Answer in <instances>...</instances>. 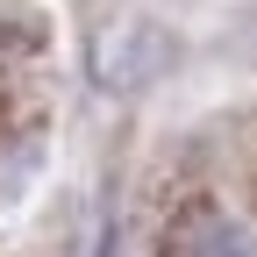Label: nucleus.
<instances>
[{
	"label": "nucleus",
	"instance_id": "nucleus-1",
	"mask_svg": "<svg viewBox=\"0 0 257 257\" xmlns=\"http://www.w3.org/2000/svg\"><path fill=\"white\" fill-rule=\"evenodd\" d=\"M165 257H257V243H250L243 221H229L221 207H193L179 229H172Z\"/></svg>",
	"mask_w": 257,
	"mask_h": 257
}]
</instances>
